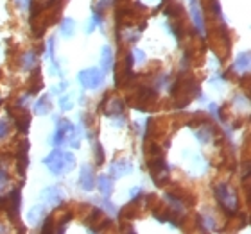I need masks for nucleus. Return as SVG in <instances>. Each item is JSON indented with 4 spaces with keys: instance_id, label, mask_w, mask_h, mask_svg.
Wrapping results in <instances>:
<instances>
[{
    "instance_id": "nucleus-30",
    "label": "nucleus",
    "mask_w": 251,
    "mask_h": 234,
    "mask_svg": "<svg viewBox=\"0 0 251 234\" xmlns=\"http://www.w3.org/2000/svg\"><path fill=\"white\" fill-rule=\"evenodd\" d=\"M68 89V81H61L59 84H56L52 88V95H61Z\"/></svg>"
},
{
    "instance_id": "nucleus-32",
    "label": "nucleus",
    "mask_w": 251,
    "mask_h": 234,
    "mask_svg": "<svg viewBox=\"0 0 251 234\" xmlns=\"http://www.w3.org/2000/svg\"><path fill=\"white\" fill-rule=\"evenodd\" d=\"M54 50H56V40H54V36H52V38H49V43H47V56L50 59L56 58Z\"/></svg>"
},
{
    "instance_id": "nucleus-35",
    "label": "nucleus",
    "mask_w": 251,
    "mask_h": 234,
    "mask_svg": "<svg viewBox=\"0 0 251 234\" xmlns=\"http://www.w3.org/2000/svg\"><path fill=\"white\" fill-rule=\"evenodd\" d=\"M133 59H135V63H146V54H144V50H133Z\"/></svg>"
},
{
    "instance_id": "nucleus-20",
    "label": "nucleus",
    "mask_w": 251,
    "mask_h": 234,
    "mask_svg": "<svg viewBox=\"0 0 251 234\" xmlns=\"http://www.w3.org/2000/svg\"><path fill=\"white\" fill-rule=\"evenodd\" d=\"M111 68H113V48L110 45H104L100 52V70L104 73H110Z\"/></svg>"
},
{
    "instance_id": "nucleus-8",
    "label": "nucleus",
    "mask_w": 251,
    "mask_h": 234,
    "mask_svg": "<svg viewBox=\"0 0 251 234\" xmlns=\"http://www.w3.org/2000/svg\"><path fill=\"white\" fill-rule=\"evenodd\" d=\"M29 140L22 138L18 143H16L15 149V161H16V172L18 175L24 179L27 172V167H29Z\"/></svg>"
},
{
    "instance_id": "nucleus-4",
    "label": "nucleus",
    "mask_w": 251,
    "mask_h": 234,
    "mask_svg": "<svg viewBox=\"0 0 251 234\" xmlns=\"http://www.w3.org/2000/svg\"><path fill=\"white\" fill-rule=\"evenodd\" d=\"M22 186H24V181L11 190V193L5 195V206L4 209L7 211V216L15 225L20 224V206H22Z\"/></svg>"
},
{
    "instance_id": "nucleus-24",
    "label": "nucleus",
    "mask_w": 251,
    "mask_h": 234,
    "mask_svg": "<svg viewBox=\"0 0 251 234\" xmlns=\"http://www.w3.org/2000/svg\"><path fill=\"white\" fill-rule=\"evenodd\" d=\"M94 154H95V165H97V168L102 167L106 161V154H104V147H102V143L99 140L94 141Z\"/></svg>"
},
{
    "instance_id": "nucleus-36",
    "label": "nucleus",
    "mask_w": 251,
    "mask_h": 234,
    "mask_svg": "<svg viewBox=\"0 0 251 234\" xmlns=\"http://www.w3.org/2000/svg\"><path fill=\"white\" fill-rule=\"evenodd\" d=\"M121 231H122V233H135V227L129 224V220H122V222H121Z\"/></svg>"
},
{
    "instance_id": "nucleus-33",
    "label": "nucleus",
    "mask_w": 251,
    "mask_h": 234,
    "mask_svg": "<svg viewBox=\"0 0 251 234\" xmlns=\"http://www.w3.org/2000/svg\"><path fill=\"white\" fill-rule=\"evenodd\" d=\"M50 73L56 75V77H63V72H61V68H59V63L56 61V58H52V68H50Z\"/></svg>"
},
{
    "instance_id": "nucleus-18",
    "label": "nucleus",
    "mask_w": 251,
    "mask_h": 234,
    "mask_svg": "<svg viewBox=\"0 0 251 234\" xmlns=\"http://www.w3.org/2000/svg\"><path fill=\"white\" fill-rule=\"evenodd\" d=\"M52 111V100L50 95H40V99L34 102V113L38 116H47Z\"/></svg>"
},
{
    "instance_id": "nucleus-12",
    "label": "nucleus",
    "mask_w": 251,
    "mask_h": 234,
    "mask_svg": "<svg viewBox=\"0 0 251 234\" xmlns=\"http://www.w3.org/2000/svg\"><path fill=\"white\" fill-rule=\"evenodd\" d=\"M40 54L36 50H27V52H22L20 58H18V66L24 70V72H31L32 68L40 66Z\"/></svg>"
},
{
    "instance_id": "nucleus-17",
    "label": "nucleus",
    "mask_w": 251,
    "mask_h": 234,
    "mask_svg": "<svg viewBox=\"0 0 251 234\" xmlns=\"http://www.w3.org/2000/svg\"><path fill=\"white\" fill-rule=\"evenodd\" d=\"M43 89V81H42V68L36 66L31 70V77L27 83V91L31 95H38Z\"/></svg>"
},
{
    "instance_id": "nucleus-21",
    "label": "nucleus",
    "mask_w": 251,
    "mask_h": 234,
    "mask_svg": "<svg viewBox=\"0 0 251 234\" xmlns=\"http://www.w3.org/2000/svg\"><path fill=\"white\" fill-rule=\"evenodd\" d=\"M165 15L171 18V20H176V18H181L185 16V7L181 2L178 0H169L167 5H165Z\"/></svg>"
},
{
    "instance_id": "nucleus-10",
    "label": "nucleus",
    "mask_w": 251,
    "mask_h": 234,
    "mask_svg": "<svg viewBox=\"0 0 251 234\" xmlns=\"http://www.w3.org/2000/svg\"><path fill=\"white\" fill-rule=\"evenodd\" d=\"M42 198H43V202L47 204L49 208H59L63 204V190L61 186H47V188H43L42 190Z\"/></svg>"
},
{
    "instance_id": "nucleus-38",
    "label": "nucleus",
    "mask_w": 251,
    "mask_h": 234,
    "mask_svg": "<svg viewBox=\"0 0 251 234\" xmlns=\"http://www.w3.org/2000/svg\"><path fill=\"white\" fill-rule=\"evenodd\" d=\"M95 27H97V25H95L94 21H90V25L86 27V34H92V32L95 31Z\"/></svg>"
},
{
    "instance_id": "nucleus-39",
    "label": "nucleus",
    "mask_w": 251,
    "mask_h": 234,
    "mask_svg": "<svg viewBox=\"0 0 251 234\" xmlns=\"http://www.w3.org/2000/svg\"><path fill=\"white\" fill-rule=\"evenodd\" d=\"M5 231H7V229H5V227H4V225H2V224H0V233H5Z\"/></svg>"
},
{
    "instance_id": "nucleus-3",
    "label": "nucleus",
    "mask_w": 251,
    "mask_h": 234,
    "mask_svg": "<svg viewBox=\"0 0 251 234\" xmlns=\"http://www.w3.org/2000/svg\"><path fill=\"white\" fill-rule=\"evenodd\" d=\"M147 168L152 177V182L160 188H165L169 184V170L171 165H167L165 156L162 157H149L147 159Z\"/></svg>"
},
{
    "instance_id": "nucleus-14",
    "label": "nucleus",
    "mask_w": 251,
    "mask_h": 234,
    "mask_svg": "<svg viewBox=\"0 0 251 234\" xmlns=\"http://www.w3.org/2000/svg\"><path fill=\"white\" fill-rule=\"evenodd\" d=\"M131 172H133V167H131V163L127 161V159H124V157L115 159V161L110 165V175L113 177V179H121V177L129 175Z\"/></svg>"
},
{
    "instance_id": "nucleus-37",
    "label": "nucleus",
    "mask_w": 251,
    "mask_h": 234,
    "mask_svg": "<svg viewBox=\"0 0 251 234\" xmlns=\"http://www.w3.org/2000/svg\"><path fill=\"white\" fill-rule=\"evenodd\" d=\"M111 2L113 0H99V4H95L94 7H97V9H102V11H106L108 7L111 5Z\"/></svg>"
},
{
    "instance_id": "nucleus-5",
    "label": "nucleus",
    "mask_w": 251,
    "mask_h": 234,
    "mask_svg": "<svg viewBox=\"0 0 251 234\" xmlns=\"http://www.w3.org/2000/svg\"><path fill=\"white\" fill-rule=\"evenodd\" d=\"M7 113L13 118V127H16L18 132H22V134H27L31 129V113L27 111V107L18 106L15 102V104L7 106Z\"/></svg>"
},
{
    "instance_id": "nucleus-23",
    "label": "nucleus",
    "mask_w": 251,
    "mask_h": 234,
    "mask_svg": "<svg viewBox=\"0 0 251 234\" xmlns=\"http://www.w3.org/2000/svg\"><path fill=\"white\" fill-rule=\"evenodd\" d=\"M59 21H61V23H59V32H61L65 38H72L74 34H75V29H77V27H75V20L68 16V18H61Z\"/></svg>"
},
{
    "instance_id": "nucleus-31",
    "label": "nucleus",
    "mask_w": 251,
    "mask_h": 234,
    "mask_svg": "<svg viewBox=\"0 0 251 234\" xmlns=\"http://www.w3.org/2000/svg\"><path fill=\"white\" fill-rule=\"evenodd\" d=\"M13 4L16 5V9L25 11V9H29V7H31L32 0H13Z\"/></svg>"
},
{
    "instance_id": "nucleus-19",
    "label": "nucleus",
    "mask_w": 251,
    "mask_h": 234,
    "mask_svg": "<svg viewBox=\"0 0 251 234\" xmlns=\"http://www.w3.org/2000/svg\"><path fill=\"white\" fill-rule=\"evenodd\" d=\"M45 216H47V208L45 206H32L27 211V222L31 225H40Z\"/></svg>"
},
{
    "instance_id": "nucleus-28",
    "label": "nucleus",
    "mask_w": 251,
    "mask_h": 234,
    "mask_svg": "<svg viewBox=\"0 0 251 234\" xmlns=\"http://www.w3.org/2000/svg\"><path fill=\"white\" fill-rule=\"evenodd\" d=\"M11 129H13V124H9L7 120H0V141H4L9 138Z\"/></svg>"
},
{
    "instance_id": "nucleus-6",
    "label": "nucleus",
    "mask_w": 251,
    "mask_h": 234,
    "mask_svg": "<svg viewBox=\"0 0 251 234\" xmlns=\"http://www.w3.org/2000/svg\"><path fill=\"white\" fill-rule=\"evenodd\" d=\"M104 75L106 73L102 72L100 68L94 66V68L81 70V72L77 73V81L84 89H90V91H92V89H97L102 86V83H104Z\"/></svg>"
},
{
    "instance_id": "nucleus-26",
    "label": "nucleus",
    "mask_w": 251,
    "mask_h": 234,
    "mask_svg": "<svg viewBox=\"0 0 251 234\" xmlns=\"http://www.w3.org/2000/svg\"><path fill=\"white\" fill-rule=\"evenodd\" d=\"M99 204H100V209H102V211H106L108 214H117V213H119V209H117L115 204L110 202V197H102L99 200Z\"/></svg>"
},
{
    "instance_id": "nucleus-9",
    "label": "nucleus",
    "mask_w": 251,
    "mask_h": 234,
    "mask_svg": "<svg viewBox=\"0 0 251 234\" xmlns=\"http://www.w3.org/2000/svg\"><path fill=\"white\" fill-rule=\"evenodd\" d=\"M190 16H192L194 31L198 34H204L206 32V18H204L203 7L199 4V0H190Z\"/></svg>"
},
{
    "instance_id": "nucleus-29",
    "label": "nucleus",
    "mask_w": 251,
    "mask_h": 234,
    "mask_svg": "<svg viewBox=\"0 0 251 234\" xmlns=\"http://www.w3.org/2000/svg\"><path fill=\"white\" fill-rule=\"evenodd\" d=\"M65 143H68V147H72V149H79V147H81V138H79V134H77V129L68 136Z\"/></svg>"
},
{
    "instance_id": "nucleus-25",
    "label": "nucleus",
    "mask_w": 251,
    "mask_h": 234,
    "mask_svg": "<svg viewBox=\"0 0 251 234\" xmlns=\"http://www.w3.org/2000/svg\"><path fill=\"white\" fill-rule=\"evenodd\" d=\"M9 182H11L9 170H7V167H5V163H0V193L9 186Z\"/></svg>"
},
{
    "instance_id": "nucleus-7",
    "label": "nucleus",
    "mask_w": 251,
    "mask_h": 234,
    "mask_svg": "<svg viewBox=\"0 0 251 234\" xmlns=\"http://www.w3.org/2000/svg\"><path fill=\"white\" fill-rule=\"evenodd\" d=\"M54 120H56L58 124H56V130H54L52 138H50V145H52V147H61L63 143L67 141L68 136H70L74 130H75V127H74L72 122H68L67 118H59V116H54Z\"/></svg>"
},
{
    "instance_id": "nucleus-11",
    "label": "nucleus",
    "mask_w": 251,
    "mask_h": 234,
    "mask_svg": "<svg viewBox=\"0 0 251 234\" xmlns=\"http://www.w3.org/2000/svg\"><path fill=\"white\" fill-rule=\"evenodd\" d=\"M102 111H104L108 116H111V118L126 115L124 99H121V97H110V99H108V102L104 104V107H102Z\"/></svg>"
},
{
    "instance_id": "nucleus-16",
    "label": "nucleus",
    "mask_w": 251,
    "mask_h": 234,
    "mask_svg": "<svg viewBox=\"0 0 251 234\" xmlns=\"http://www.w3.org/2000/svg\"><path fill=\"white\" fill-rule=\"evenodd\" d=\"M95 188L99 190V193L102 197H111L113 193V177L108 173H100L99 177H95Z\"/></svg>"
},
{
    "instance_id": "nucleus-27",
    "label": "nucleus",
    "mask_w": 251,
    "mask_h": 234,
    "mask_svg": "<svg viewBox=\"0 0 251 234\" xmlns=\"http://www.w3.org/2000/svg\"><path fill=\"white\" fill-rule=\"evenodd\" d=\"M74 107V99L70 93H61V99H59V109L65 113V111H70Z\"/></svg>"
},
{
    "instance_id": "nucleus-1",
    "label": "nucleus",
    "mask_w": 251,
    "mask_h": 234,
    "mask_svg": "<svg viewBox=\"0 0 251 234\" xmlns=\"http://www.w3.org/2000/svg\"><path fill=\"white\" fill-rule=\"evenodd\" d=\"M214 197L219 204L221 211L228 216V218H233L239 214V195H237V190L231 186L228 181H221L214 186Z\"/></svg>"
},
{
    "instance_id": "nucleus-15",
    "label": "nucleus",
    "mask_w": 251,
    "mask_h": 234,
    "mask_svg": "<svg viewBox=\"0 0 251 234\" xmlns=\"http://www.w3.org/2000/svg\"><path fill=\"white\" fill-rule=\"evenodd\" d=\"M140 208H142L140 198H131V202L126 204L122 209H119V213L117 214L121 216V220H133L140 214Z\"/></svg>"
},
{
    "instance_id": "nucleus-34",
    "label": "nucleus",
    "mask_w": 251,
    "mask_h": 234,
    "mask_svg": "<svg viewBox=\"0 0 251 234\" xmlns=\"http://www.w3.org/2000/svg\"><path fill=\"white\" fill-rule=\"evenodd\" d=\"M129 195H131V198H140V200H142V197H144L146 193H144V190H142V188L135 186V188H131V190H129Z\"/></svg>"
},
{
    "instance_id": "nucleus-2",
    "label": "nucleus",
    "mask_w": 251,
    "mask_h": 234,
    "mask_svg": "<svg viewBox=\"0 0 251 234\" xmlns=\"http://www.w3.org/2000/svg\"><path fill=\"white\" fill-rule=\"evenodd\" d=\"M43 165H47L49 172L52 173L54 177H61L63 173L72 172L77 161H75V156L72 152H65L61 149H54L50 154H49L45 159H43Z\"/></svg>"
},
{
    "instance_id": "nucleus-22",
    "label": "nucleus",
    "mask_w": 251,
    "mask_h": 234,
    "mask_svg": "<svg viewBox=\"0 0 251 234\" xmlns=\"http://www.w3.org/2000/svg\"><path fill=\"white\" fill-rule=\"evenodd\" d=\"M231 68V72L235 73H246L250 70V52H241L237 56L235 63H233V66Z\"/></svg>"
},
{
    "instance_id": "nucleus-13",
    "label": "nucleus",
    "mask_w": 251,
    "mask_h": 234,
    "mask_svg": "<svg viewBox=\"0 0 251 234\" xmlns=\"http://www.w3.org/2000/svg\"><path fill=\"white\" fill-rule=\"evenodd\" d=\"M79 186L84 191H94L95 190V172L90 165H83L81 173H79Z\"/></svg>"
}]
</instances>
